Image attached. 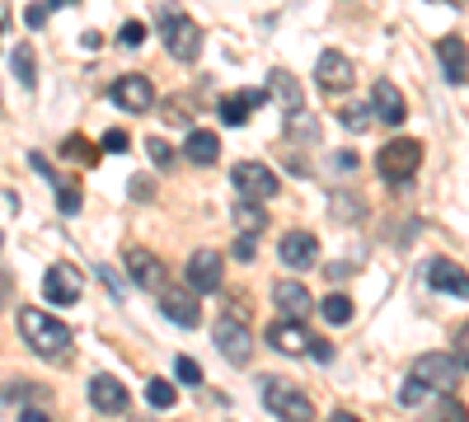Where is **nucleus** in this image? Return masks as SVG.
<instances>
[{"mask_svg":"<svg viewBox=\"0 0 469 422\" xmlns=\"http://www.w3.org/2000/svg\"><path fill=\"white\" fill-rule=\"evenodd\" d=\"M19 333H24V343L38 352V356H66L71 352V329L61 324V320H52V314H43V310H19Z\"/></svg>","mask_w":469,"mask_h":422,"instance_id":"nucleus-1","label":"nucleus"},{"mask_svg":"<svg viewBox=\"0 0 469 422\" xmlns=\"http://www.w3.org/2000/svg\"><path fill=\"white\" fill-rule=\"evenodd\" d=\"M418 164H422V141H413V136H395L390 145H380V151H376V174L385 183H395V188L413 183Z\"/></svg>","mask_w":469,"mask_h":422,"instance_id":"nucleus-2","label":"nucleus"},{"mask_svg":"<svg viewBox=\"0 0 469 422\" xmlns=\"http://www.w3.org/2000/svg\"><path fill=\"white\" fill-rule=\"evenodd\" d=\"M258 394H263V409H268L273 418H291V422L315 418V404L291 385L287 375H263V380H258Z\"/></svg>","mask_w":469,"mask_h":422,"instance_id":"nucleus-3","label":"nucleus"},{"mask_svg":"<svg viewBox=\"0 0 469 422\" xmlns=\"http://www.w3.org/2000/svg\"><path fill=\"white\" fill-rule=\"evenodd\" d=\"M160 38H165V48H169L174 61H197L202 57V29L193 24L188 14H178V10L160 14Z\"/></svg>","mask_w":469,"mask_h":422,"instance_id":"nucleus-4","label":"nucleus"},{"mask_svg":"<svg viewBox=\"0 0 469 422\" xmlns=\"http://www.w3.org/2000/svg\"><path fill=\"white\" fill-rule=\"evenodd\" d=\"M212 338H216V352L226 356L230 366H249L254 362V333H249V324H244L239 314H221Z\"/></svg>","mask_w":469,"mask_h":422,"instance_id":"nucleus-5","label":"nucleus"},{"mask_svg":"<svg viewBox=\"0 0 469 422\" xmlns=\"http://www.w3.org/2000/svg\"><path fill=\"white\" fill-rule=\"evenodd\" d=\"M230 183H235L239 198H254V202H268V198L282 193L277 174H273V169L263 164V160H239V164L230 169Z\"/></svg>","mask_w":469,"mask_h":422,"instance_id":"nucleus-6","label":"nucleus"},{"mask_svg":"<svg viewBox=\"0 0 469 422\" xmlns=\"http://www.w3.org/2000/svg\"><path fill=\"white\" fill-rule=\"evenodd\" d=\"M413 375L427 380L432 390H456L460 380H465V362L456 352H422L418 362H413Z\"/></svg>","mask_w":469,"mask_h":422,"instance_id":"nucleus-7","label":"nucleus"},{"mask_svg":"<svg viewBox=\"0 0 469 422\" xmlns=\"http://www.w3.org/2000/svg\"><path fill=\"white\" fill-rule=\"evenodd\" d=\"M188 286L197 291V295H216L221 291V282H226V259H221L216 249H197L193 259H188Z\"/></svg>","mask_w":469,"mask_h":422,"instance_id":"nucleus-8","label":"nucleus"},{"mask_svg":"<svg viewBox=\"0 0 469 422\" xmlns=\"http://www.w3.org/2000/svg\"><path fill=\"white\" fill-rule=\"evenodd\" d=\"M122 268H127L132 286H141V291H160V286H165V268H160V259L151 249H141V244L122 249Z\"/></svg>","mask_w":469,"mask_h":422,"instance_id":"nucleus-9","label":"nucleus"},{"mask_svg":"<svg viewBox=\"0 0 469 422\" xmlns=\"http://www.w3.org/2000/svg\"><path fill=\"white\" fill-rule=\"evenodd\" d=\"M160 314L178 329H197L202 324V305H197V291H178V286H160Z\"/></svg>","mask_w":469,"mask_h":422,"instance_id":"nucleus-10","label":"nucleus"},{"mask_svg":"<svg viewBox=\"0 0 469 422\" xmlns=\"http://www.w3.org/2000/svg\"><path fill=\"white\" fill-rule=\"evenodd\" d=\"M80 291H85V282H80V272L71 263H52L48 277H43V301L48 305H75Z\"/></svg>","mask_w":469,"mask_h":422,"instance_id":"nucleus-11","label":"nucleus"},{"mask_svg":"<svg viewBox=\"0 0 469 422\" xmlns=\"http://www.w3.org/2000/svg\"><path fill=\"white\" fill-rule=\"evenodd\" d=\"M277 259H282V268L305 272V268L319 263V240L310 235V230H287V235H282V244H277Z\"/></svg>","mask_w":469,"mask_h":422,"instance_id":"nucleus-12","label":"nucleus"},{"mask_svg":"<svg viewBox=\"0 0 469 422\" xmlns=\"http://www.w3.org/2000/svg\"><path fill=\"white\" fill-rule=\"evenodd\" d=\"M113 103L117 109H127V113H151V103H155V84L146 75H122L113 80Z\"/></svg>","mask_w":469,"mask_h":422,"instance_id":"nucleus-13","label":"nucleus"},{"mask_svg":"<svg viewBox=\"0 0 469 422\" xmlns=\"http://www.w3.org/2000/svg\"><path fill=\"white\" fill-rule=\"evenodd\" d=\"M315 80H319V90H329V94H343V90H352V80H357V71H352V61L343 57V52H319V66H315Z\"/></svg>","mask_w":469,"mask_h":422,"instance_id":"nucleus-14","label":"nucleus"},{"mask_svg":"<svg viewBox=\"0 0 469 422\" xmlns=\"http://www.w3.org/2000/svg\"><path fill=\"white\" fill-rule=\"evenodd\" d=\"M427 286L469 301V272H465L460 263H451V259H432V263H427Z\"/></svg>","mask_w":469,"mask_h":422,"instance_id":"nucleus-15","label":"nucleus"},{"mask_svg":"<svg viewBox=\"0 0 469 422\" xmlns=\"http://www.w3.org/2000/svg\"><path fill=\"white\" fill-rule=\"evenodd\" d=\"M437 57H441V71L451 84H469V42L460 33H446L437 42Z\"/></svg>","mask_w":469,"mask_h":422,"instance_id":"nucleus-16","label":"nucleus"},{"mask_svg":"<svg viewBox=\"0 0 469 422\" xmlns=\"http://www.w3.org/2000/svg\"><path fill=\"white\" fill-rule=\"evenodd\" d=\"M371 109H376V122H385V127H399L404 118H409V103H404V94H399L395 80H376Z\"/></svg>","mask_w":469,"mask_h":422,"instance_id":"nucleus-17","label":"nucleus"},{"mask_svg":"<svg viewBox=\"0 0 469 422\" xmlns=\"http://www.w3.org/2000/svg\"><path fill=\"white\" fill-rule=\"evenodd\" d=\"M90 404L99 409V413H127V404H132V399H127V385H122V380H113V375H94L90 380Z\"/></svg>","mask_w":469,"mask_h":422,"instance_id":"nucleus-18","label":"nucleus"},{"mask_svg":"<svg viewBox=\"0 0 469 422\" xmlns=\"http://www.w3.org/2000/svg\"><path fill=\"white\" fill-rule=\"evenodd\" d=\"M273 305H277L282 314H291V320H305V314L315 310V295L305 291V282H296V277H282V282L273 286Z\"/></svg>","mask_w":469,"mask_h":422,"instance_id":"nucleus-19","label":"nucleus"},{"mask_svg":"<svg viewBox=\"0 0 469 422\" xmlns=\"http://www.w3.org/2000/svg\"><path fill=\"white\" fill-rule=\"evenodd\" d=\"M268 343L277 347V352H287V356H296V352H310V333H305V324L300 320H277L273 329H268Z\"/></svg>","mask_w":469,"mask_h":422,"instance_id":"nucleus-20","label":"nucleus"},{"mask_svg":"<svg viewBox=\"0 0 469 422\" xmlns=\"http://www.w3.org/2000/svg\"><path fill=\"white\" fill-rule=\"evenodd\" d=\"M268 99L282 103V113H300L305 109V90H300V80L291 71H273L268 75Z\"/></svg>","mask_w":469,"mask_h":422,"instance_id":"nucleus-21","label":"nucleus"},{"mask_svg":"<svg viewBox=\"0 0 469 422\" xmlns=\"http://www.w3.org/2000/svg\"><path fill=\"white\" fill-rule=\"evenodd\" d=\"M230 221H235V230L239 235H263L268 230V211H263V202H254V198H239L235 207H230Z\"/></svg>","mask_w":469,"mask_h":422,"instance_id":"nucleus-22","label":"nucleus"},{"mask_svg":"<svg viewBox=\"0 0 469 422\" xmlns=\"http://www.w3.org/2000/svg\"><path fill=\"white\" fill-rule=\"evenodd\" d=\"M258 103H268V90H244V94H235V99L221 103V118H226V127H244Z\"/></svg>","mask_w":469,"mask_h":422,"instance_id":"nucleus-23","label":"nucleus"},{"mask_svg":"<svg viewBox=\"0 0 469 422\" xmlns=\"http://www.w3.org/2000/svg\"><path fill=\"white\" fill-rule=\"evenodd\" d=\"M183 155H188L193 164H216L221 160V141H216V132H188V141H183Z\"/></svg>","mask_w":469,"mask_h":422,"instance_id":"nucleus-24","label":"nucleus"},{"mask_svg":"<svg viewBox=\"0 0 469 422\" xmlns=\"http://www.w3.org/2000/svg\"><path fill=\"white\" fill-rule=\"evenodd\" d=\"M319 314L329 320L334 329H343V324H352V295H343V291H334V295H324L319 301Z\"/></svg>","mask_w":469,"mask_h":422,"instance_id":"nucleus-25","label":"nucleus"},{"mask_svg":"<svg viewBox=\"0 0 469 422\" xmlns=\"http://www.w3.org/2000/svg\"><path fill=\"white\" fill-rule=\"evenodd\" d=\"M10 66H14V80L19 84H29V90L38 84V66H33V48H29V42H19V48H14Z\"/></svg>","mask_w":469,"mask_h":422,"instance_id":"nucleus-26","label":"nucleus"},{"mask_svg":"<svg viewBox=\"0 0 469 422\" xmlns=\"http://www.w3.org/2000/svg\"><path fill=\"white\" fill-rule=\"evenodd\" d=\"M61 155H66L71 164H85V169H94V164H99V151H94V145H90L85 136H66V141H61Z\"/></svg>","mask_w":469,"mask_h":422,"instance_id":"nucleus-27","label":"nucleus"},{"mask_svg":"<svg viewBox=\"0 0 469 422\" xmlns=\"http://www.w3.org/2000/svg\"><path fill=\"white\" fill-rule=\"evenodd\" d=\"M146 404H151V409H174V404H178V390L169 385V380H155V375H151V380H146Z\"/></svg>","mask_w":469,"mask_h":422,"instance_id":"nucleus-28","label":"nucleus"},{"mask_svg":"<svg viewBox=\"0 0 469 422\" xmlns=\"http://www.w3.org/2000/svg\"><path fill=\"white\" fill-rule=\"evenodd\" d=\"M371 118H376L371 103H348V109H343V127H348V132H366Z\"/></svg>","mask_w":469,"mask_h":422,"instance_id":"nucleus-29","label":"nucleus"},{"mask_svg":"<svg viewBox=\"0 0 469 422\" xmlns=\"http://www.w3.org/2000/svg\"><path fill=\"white\" fill-rule=\"evenodd\" d=\"M146 155H151V164H155V169H165V174L178 164L174 145H169V141H160V136H151V141H146Z\"/></svg>","mask_w":469,"mask_h":422,"instance_id":"nucleus-30","label":"nucleus"},{"mask_svg":"<svg viewBox=\"0 0 469 422\" xmlns=\"http://www.w3.org/2000/svg\"><path fill=\"white\" fill-rule=\"evenodd\" d=\"M287 136H305V141H315L319 136V127L305 118V109L300 113H287Z\"/></svg>","mask_w":469,"mask_h":422,"instance_id":"nucleus-31","label":"nucleus"},{"mask_svg":"<svg viewBox=\"0 0 469 422\" xmlns=\"http://www.w3.org/2000/svg\"><path fill=\"white\" fill-rule=\"evenodd\" d=\"M56 211H61V216H75V211H80V188L75 183L56 188Z\"/></svg>","mask_w":469,"mask_h":422,"instance_id":"nucleus-32","label":"nucleus"},{"mask_svg":"<svg viewBox=\"0 0 469 422\" xmlns=\"http://www.w3.org/2000/svg\"><path fill=\"white\" fill-rule=\"evenodd\" d=\"M29 169H33V174H43V179H48L52 188H61V183H66V179H61L56 169H52V160H48V155H38V151L29 155Z\"/></svg>","mask_w":469,"mask_h":422,"instance_id":"nucleus-33","label":"nucleus"},{"mask_svg":"<svg viewBox=\"0 0 469 422\" xmlns=\"http://www.w3.org/2000/svg\"><path fill=\"white\" fill-rule=\"evenodd\" d=\"M174 371H178V380H183V385H202V366L193 362V356H178V362H174Z\"/></svg>","mask_w":469,"mask_h":422,"instance_id":"nucleus-34","label":"nucleus"},{"mask_svg":"<svg viewBox=\"0 0 469 422\" xmlns=\"http://www.w3.org/2000/svg\"><path fill=\"white\" fill-rule=\"evenodd\" d=\"M19 399H43V390H33V385H5L0 390V404H19Z\"/></svg>","mask_w":469,"mask_h":422,"instance_id":"nucleus-35","label":"nucleus"},{"mask_svg":"<svg viewBox=\"0 0 469 422\" xmlns=\"http://www.w3.org/2000/svg\"><path fill=\"white\" fill-rule=\"evenodd\" d=\"M99 282L109 286V295L122 305V295H127V286H122V277H117V268H99Z\"/></svg>","mask_w":469,"mask_h":422,"instance_id":"nucleus-36","label":"nucleus"},{"mask_svg":"<svg viewBox=\"0 0 469 422\" xmlns=\"http://www.w3.org/2000/svg\"><path fill=\"white\" fill-rule=\"evenodd\" d=\"M117 42H122V48H141V42H146V24H136V19H132V24H122Z\"/></svg>","mask_w":469,"mask_h":422,"instance_id":"nucleus-37","label":"nucleus"},{"mask_svg":"<svg viewBox=\"0 0 469 422\" xmlns=\"http://www.w3.org/2000/svg\"><path fill=\"white\" fill-rule=\"evenodd\" d=\"M48 10H52V0H38V5H29V10H24V24H29V29H43V24H48Z\"/></svg>","mask_w":469,"mask_h":422,"instance_id":"nucleus-38","label":"nucleus"},{"mask_svg":"<svg viewBox=\"0 0 469 422\" xmlns=\"http://www.w3.org/2000/svg\"><path fill=\"white\" fill-rule=\"evenodd\" d=\"M99 151H127V132H117V127H109V132H104V141H99Z\"/></svg>","mask_w":469,"mask_h":422,"instance_id":"nucleus-39","label":"nucleus"},{"mask_svg":"<svg viewBox=\"0 0 469 422\" xmlns=\"http://www.w3.org/2000/svg\"><path fill=\"white\" fill-rule=\"evenodd\" d=\"M451 352L460 356V362H465V371H469V324H460V329H456V343H451Z\"/></svg>","mask_w":469,"mask_h":422,"instance_id":"nucleus-40","label":"nucleus"},{"mask_svg":"<svg viewBox=\"0 0 469 422\" xmlns=\"http://www.w3.org/2000/svg\"><path fill=\"white\" fill-rule=\"evenodd\" d=\"M310 356L315 362H334V343L329 338H310Z\"/></svg>","mask_w":469,"mask_h":422,"instance_id":"nucleus-41","label":"nucleus"},{"mask_svg":"<svg viewBox=\"0 0 469 422\" xmlns=\"http://www.w3.org/2000/svg\"><path fill=\"white\" fill-rule=\"evenodd\" d=\"M437 418H469V409L456 404V399H437Z\"/></svg>","mask_w":469,"mask_h":422,"instance_id":"nucleus-42","label":"nucleus"},{"mask_svg":"<svg viewBox=\"0 0 469 422\" xmlns=\"http://www.w3.org/2000/svg\"><path fill=\"white\" fill-rule=\"evenodd\" d=\"M127 188H132V198H136V202H151V193H155V188H151V179H146V174H136V179H132Z\"/></svg>","mask_w":469,"mask_h":422,"instance_id":"nucleus-43","label":"nucleus"},{"mask_svg":"<svg viewBox=\"0 0 469 422\" xmlns=\"http://www.w3.org/2000/svg\"><path fill=\"white\" fill-rule=\"evenodd\" d=\"M235 259H244V263L254 259V235H239V240H235Z\"/></svg>","mask_w":469,"mask_h":422,"instance_id":"nucleus-44","label":"nucleus"},{"mask_svg":"<svg viewBox=\"0 0 469 422\" xmlns=\"http://www.w3.org/2000/svg\"><path fill=\"white\" fill-rule=\"evenodd\" d=\"M334 164H338V169H357V155H352V151H338Z\"/></svg>","mask_w":469,"mask_h":422,"instance_id":"nucleus-45","label":"nucleus"},{"mask_svg":"<svg viewBox=\"0 0 469 422\" xmlns=\"http://www.w3.org/2000/svg\"><path fill=\"white\" fill-rule=\"evenodd\" d=\"M52 5H75V0H52Z\"/></svg>","mask_w":469,"mask_h":422,"instance_id":"nucleus-46","label":"nucleus"},{"mask_svg":"<svg viewBox=\"0 0 469 422\" xmlns=\"http://www.w3.org/2000/svg\"><path fill=\"white\" fill-rule=\"evenodd\" d=\"M0 33H5V14H0Z\"/></svg>","mask_w":469,"mask_h":422,"instance_id":"nucleus-47","label":"nucleus"},{"mask_svg":"<svg viewBox=\"0 0 469 422\" xmlns=\"http://www.w3.org/2000/svg\"><path fill=\"white\" fill-rule=\"evenodd\" d=\"M0 244H5V230H0Z\"/></svg>","mask_w":469,"mask_h":422,"instance_id":"nucleus-48","label":"nucleus"}]
</instances>
